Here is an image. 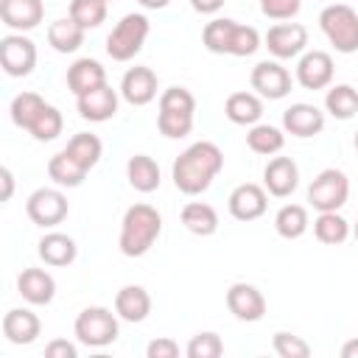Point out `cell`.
<instances>
[{
	"mask_svg": "<svg viewBox=\"0 0 358 358\" xmlns=\"http://www.w3.org/2000/svg\"><path fill=\"white\" fill-rule=\"evenodd\" d=\"M260 48V34L252 28V25H235V34H232V48H229V56H252L255 50Z\"/></svg>",
	"mask_w": 358,
	"mask_h": 358,
	"instance_id": "obj_41",
	"label": "cell"
},
{
	"mask_svg": "<svg viewBox=\"0 0 358 358\" xmlns=\"http://www.w3.org/2000/svg\"><path fill=\"white\" fill-rule=\"evenodd\" d=\"M246 145L255 151V154H263V157H271L277 151H282L285 145V134L277 129V126H268V123H255L246 134Z\"/></svg>",
	"mask_w": 358,
	"mask_h": 358,
	"instance_id": "obj_35",
	"label": "cell"
},
{
	"mask_svg": "<svg viewBox=\"0 0 358 358\" xmlns=\"http://www.w3.org/2000/svg\"><path fill=\"white\" fill-rule=\"evenodd\" d=\"M282 129L294 137H316L324 129V112L313 103H291L282 112Z\"/></svg>",
	"mask_w": 358,
	"mask_h": 358,
	"instance_id": "obj_19",
	"label": "cell"
},
{
	"mask_svg": "<svg viewBox=\"0 0 358 358\" xmlns=\"http://www.w3.org/2000/svg\"><path fill=\"white\" fill-rule=\"evenodd\" d=\"M159 232H162V215L157 213V207L140 201V204H131L123 213L117 246L126 257H143L154 246Z\"/></svg>",
	"mask_w": 358,
	"mask_h": 358,
	"instance_id": "obj_2",
	"label": "cell"
},
{
	"mask_svg": "<svg viewBox=\"0 0 358 358\" xmlns=\"http://www.w3.org/2000/svg\"><path fill=\"white\" fill-rule=\"evenodd\" d=\"M227 308L238 322H260L266 316V296L252 282H232L227 291Z\"/></svg>",
	"mask_w": 358,
	"mask_h": 358,
	"instance_id": "obj_12",
	"label": "cell"
},
{
	"mask_svg": "<svg viewBox=\"0 0 358 358\" xmlns=\"http://www.w3.org/2000/svg\"><path fill=\"white\" fill-rule=\"evenodd\" d=\"M17 291L28 305H50L56 296V280L45 268H22L17 277Z\"/></svg>",
	"mask_w": 358,
	"mask_h": 358,
	"instance_id": "obj_20",
	"label": "cell"
},
{
	"mask_svg": "<svg viewBox=\"0 0 358 358\" xmlns=\"http://www.w3.org/2000/svg\"><path fill=\"white\" fill-rule=\"evenodd\" d=\"M271 347L280 358H308L310 355V344L294 333H285V330H277L274 338H271Z\"/></svg>",
	"mask_w": 358,
	"mask_h": 358,
	"instance_id": "obj_40",
	"label": "cell"
},
{
	"mask_svg": "<svg viewBox=\"0 0 358 358\" xmlns=\"http://www.w3.org/2000/svg\"><path fill=\"white\" fill-rule=\"evenodd\" d=\"M324 109L336 117V120H350L358 112V90L350 84H336L327 90L324 95Z\"/></svg>",
	"mask_w": 358,
	"mask_h": 358,
	"instance_id": "obj_33",
	"label": "cell"
},
{
	"mask_svg": "<svg viewBox=\"0 0 358 358\" xmlns=\"http://www.w3.org/2000/svg\"><path fill=\"white\" fill-rule=\"evenodd\" d=\"M42 17H45L42 0H0V20L17 34L36 28Z\"/></svg>",
	"mask_w": 358,
	"mask_h": 358,
	"instance_id": "obj_18",
	"label": "cell"
},
{
	"mask_svg": "<svg viewBox=\"0 0 358 358\" xmlns=\"http://www.w3.org/2000/svg\"><path fill=\"white\" fill-rule=\"evenodd\" d=\"M221 168H224L221 148L210 140H199V143L187 145L173 159L171 179H173L176 190H182L185 196H199L213 185V179L221 173Z\"/></svg>",
	"mask_w": 358,
	"mask_h": 358,
	"instance_id": "obj_1",
	"label": "cell"
},
{
	"mask_svg": "<svg viewBox=\"0 0 358 358\" xmlns=\"http://www.w3.org/2000/svg\"><path fill=\"white\" fill-rule=\"evenodd\" d=\"M64 151H67L76 162H81V165L90 171V168L98 165V159H101V154H103V143H101L95 134H90V131H78V134H73V137L67 140Z\"/></svg>",
	"mask_w": 358,
	"mask_h": 358,
	"instance_id": "obj_34",
	"label": "cell"
},
{
	"mask_svg": "<svg viewBox=\"0 0 358 358\" xmlns=\"http://www.w3.org/2000/svg\"><path fill=\"white\" fill-rule=\"evenodd\" d=\"M224 115L235 126H255L263 115V101L255 92H232L224 103Z\"/></svg>",
	"mask_w": 358,
	"mask_h": 358,
	"instance_id": "obj_27",
	"label": "cell"
},
{
	"mask_svg": "<svg viewBox=\"0 0 358 358\" xmlns=\"http://www.w3.org/2000/svg\"><path fill=\"white\" fill-rule=\"evenodd\" d=\"M227 207H229V215L235 221H255L266 213L268 207V196H266V187L255 185V182H243L238 185L229 199H227Z\"/></svg>",
	"mask_w": 358,
	"mask_h": 358,
	"instance_id": "obj_13",
	"label": "cell"
},
{
	"mask_svg": "<svg viewBox=\"0 0 358 358\" xmlns=\"http://www.w3.org/2000/svg\"><path fill=\"white\" fill-rule=\"evenodd\" d=\"M299 185V168L291 157H274L268 159V165L263 168V187L268 196L285 199L296 190Z\"/></svg>",
	"mask_w": 358,
	"mask_h": 358,
	"instance_id": "obj_16",
	"label": "cell"
},
{
	"mask_svg": "<svg viewBox=\"0 0 358 358\" xmlns=\"http://www.w3.org/2000/svg\"><path fill=\"white\" fill-rule=\"evenodd\" d=\"M350 199V179L338 168H324L308 187V201L319 213H333L341 210Z\"/></svg>",
	"mask_w": 358,
	"mask_h": 358,
	"instance_id": "obj_7",
	"label": "cell"
},
{
	"mask_svg": "<svg viewBox=\"0 0 358 358\" xmlns=\"http://www.w3.org/2000/svg\"><path fill=\"white\" fill-rule=\"evenodd\" d=\"M185 352H187V358H218V355L224 352V341L218 338V333L201 330V333H196V336L187 341Z\"/></svg>",
	"mask_w": 358,
	"mask_h": 358,
	"instance_id": "obj_39",
	"label": "cell"
},
{
	"mask_svg": "<svg viewBox=\"0 0 358 358\" xmlns=\"http://www.w3.org/2000/svg\"><path fill=\"white\" fill-rule=\"evenodd\" d=\"M341 358H358V338H350L341 344Z\"/></svg>",
	"mask_w": 358,
	"mask_h": 358,
	"instance_id": "obj_47",
	"label": "cell"
},
{
	"mask_svg": "<svg viewBox=\"0 0 358 358\" xmlns=\"http://www.w3.org/2000/svg\"><path fill=\"white\" fill-rule=\"evenodd\" d=\"M145 355L148 358H176L179 355V344L173 338H168V336H159L145 347Z\"/></svg>",
	"mask_w": 358,
	"mask_h": 358,
	"instance_id": "obj_43",
	"label": "cell"
},
{
	"mask_svg": "<svg viewBox=\"0 0 358 358\" xmlns=\"http://www.w3.org/2000/svg\"><path fill=\"white\" fill-rule=\"evenodd\" d=\"M319 28L338 53H355L358 50V14L347 3H333V6L322 8Z\"/></svg>",
	"mask_w": 358,
	"mask_h": 358,
	"instance_id": "obj_4",
	"label": "cell"
},
{
	"mask_svg": "<svg viewBox=\"0 0 358 358\" xmlns=\"http://www.w3.org/2000/svg\"><path fill=\"white\" fill-rule=\"evenodd\" d=\"M106 3H109V0H106Z\"/></svg>",
	"mask_w": 358,
	"mask_h": 358,
	"instance_id": "obj_51",
	"label": "cell"
},
{
	"mask_svg": "<svg viewBox=\"0 0 358 358\" xmlns=\"http://www.w3.org/2000/svg\"><path fill=\"white\" fill-rule=\"evenodd\" d=\"M0 64L11 78H25L36 67V45L22 34H8L0 39Z\"/></svg>",
	"mask_w": 358,
	"mask_h": 358,
	"instance_id": "obj_9",
	"label": "cell"
},
{
	"mask_svg": "<svg viewBox=\"0 0 358 358\" xmlns=\"http://www.w3.org/2000/svg\"><path fill=\"white\" fill-rule=\"evenodd\" d=\"M196 115V98L185 87H168L159 95V112H157V129L168 140L187 137L193 129Z\"/></svg>",
	"mask_w": 358,
	"mask_h": 358,
	"instance_id": "obj_3",
	"label": "cell"
},
{
	"mask_svg": "<svg viewBox=\"0 0 358 358\" xmlns=\"http://www.w3.org/2000/svg\"><path fill=\"white\" fill-rule=\"evenodd\" d=\"M115 313L123 322H131V324L145 322L148 313H151V296H148V291L143 285H123L115 294Z\"/></svg>",
	"mask_w": 358,
	"mask_h": 358,
	"instance_id": "obj_22",
	"label": "cell"
},
{
	"mask_svg": "<svg viewBox=\"0 0 358 358\" xmlns=\"http://www.w3.org/2000/svg\"><path fill=\"white\" fill-rule=\"evenodd\" d=\"M62 126H64L62 112H59L53 103H45V106L39 109V115L34 117V123L28 126V134H31L34 140H39V143H50V140H56V137L62 134Z\"/></svg>",
	"mask_w": 358,
	"mask_h": 358,
	"instance_id": "obj_36",
	"label": "cell"
},
{
	"mask_svg": "<svg viewBox=\"0 0 358 358\" xmlns=\"http://www.w3.org/2000/svg\"><path fill=\"white\" fill-rule=\"evenodd\" d=\"M25 213L36 227L50 229V227H56L67 218L70 204H67V196L59 187H36L25 201Z\"/></svg>",
	"mask_w": 358,
	"mask_h": 358,
	"instance_id": "obj_8",
	"label": "cell"
},
{
	"mask_svg": "<svg viewBox=\"0 0 358 358\" xmlns=\"http://www.w3.org/2000/svg\"><path fill=\"white\" fill-rule=\"evenodd\" d=\"M42 333V322L34 310L28 308H11L6 316H3V336L11 341V344H34L36 336Z\"/></svg>",
	"mask_w": 358,
	"mask_h": 358,
	"instance_id": "obj_21",
	"label": "cell"
},
{
	"mask_svg": "<svg viewBox=\"0 0 358 358\" xmlns=\"http://www.w3.org/2000/svg\"><path fill=\"white\" fill-rule=\"evenodd\" d=\"M126 179L137 193H154L159 187V165L148 154H134L126 162Z\"/></svg>",
	"mask_w": 358,
	"mask_h": 358,
	"instance_id": "obj_25",
	"label": "cell"
},
{
	"mask_svg": "<svg viewBox=\"0 0 358 358\" xmlns=\"http://www.w3.org/2000/svg\"><path fill=\"white\" fill-rule=\"evenodd\" d=\"M333 73H336L333 56L324 53V50H308L296 62V81L305 90H324V87H330Z\"/></svg>",
	"mask_w": 358,
	"mask_h": 358,
	"instance_id": "obj_14",
	"label": "cell"
},
{
	"mask_svg": "<svg viewBox=\"0 0 358 358\" xmlns=\"http://www.w3.org/2000/svg\"><path fill=\"white\" fill-rule=\"evenodd\" d=\"M73 333L84 347H109L120 333L117 313H112L103 305H90L76 316Z\"/></svg>",
	"mask_w": 358,
	"mask_h": 358,
	"instance_id": "obj_5",
	"label": "cell"
},
{
	"mask_svg": "<svg viewBox=\"0 0 358 358\" xmlns=\"http://www.w3.org/2000/svg\"><path fill=\"white\" fill-rule=\"evenodd\" d=\"M70 17L87 31L106 20V0H70Z\"/></svg>",
	"mask_w": 358,
	"mask_h": 358,
	"instance_id": "obj_38",
	"label": "cell"
},
{
	"mask_svg": "<svg viewBox=\"0 0 358 358\" xmlns=\"http://www.w3.org/2000/svg\"><path fill=\"white\" fill-rule=\"evenodd\" d=\"M101 84H106V70L101 67V62H95V59H78V62H73L67 67V90L76 98L84 95V92H90V90H95V87H101Z\"/></svg>",
	"mask_w": 358,
	"mask_h": 358,
	"instance_id": "obj_24",
	"label": "cell"
},
{
	"mask_svg": "<svg viewBox=\"0 0 358 358\" xmlns=\"http://www.w3.org/2000/svg\"><path fill=\"white\" fill-rule=\"evenodd\" d=\"M45 355H48V358H76L78 350H76V344H70L67 338H53V341L45 344Z\"/></svg>",
	"mask_w": 358,
	"mask_h": 358,
	"instance_id": "obj_44",
	"label": "cell"
},
{
	"mask_svg": "<svg viewBox=\"0 0 358 358\" xmlns=\"http://www.w3.org/2000/svg\"><path fill=\"white\" fill-rule=\"evenodd\" d=\"M39 257L45 260V266H53V268H62V266H70L76 257H78V246L70 235L64 232H45L39 238Z\"/></svg>",
	"mask_w": 358,
	"mask_h": 358,
	"instance_id": "obj_23",
	"label": "cell"
},
{
	"mask_svg": "<svg viewBox=\"0 0 358 358\" xmlns=\"http://www.w3.org/2000/svg\"><path fill=\"white\" fill-rule=\"evenodd\" d=\"M235 20H229V17H215V20H210L207 25H204V31H201V42H204V48L210 50V53H227L229 56V48H232V34H235Z\"/></svg>",
	"mask_w": 358,
	"mask_h": 358,
	"instance_id": "obj_32",
	"label": "cell"
},
{
	"mask_svg": "<svg viewBox=\"0 0 358 358\" xmlns=\"http://www.w3.org/2000/svg\"><path fill=\"white\" fill-rule=\"evenodd\" d=\"M120 95L131 106H145L157 98V73L151 67H129L120 78Z\"/></svg>",
	"mask_w": 358,
	"mask_h": 358,
	"instance_id": "obj_15",
	"label": "cell"
},
{
	"mask_svg": "<svg viewBox=\"0 0 358 358\" xmlns=\"http://www.w3.org/2000/svg\"><path fill=\"white\" fill-rule=\"evenodd\" d=\"M151 25H148V17L145 14H126L120 17V22L112 28V34L106 36V53L115 59V62H129L134 59L143 45H145V36H148Z\"/></svg>",
	"mask_w": 358,
	"mask_h": 358,
	"instance_id": "obj_6",
	"label": "cell"
},
{
	"mask_svg": "<svg viewBox=\"0 0 358 358\" xmlns=\"http://www.w3.org/2000/svg\"><path fill=\"white\" fill-rule=\"evenodd\" d=\"M48 45H50L56 53H76V50L84 45V28H81L73 17L53 20V22L48 25Z\"/></svg>",
	"mask_w": 358,
	"mask_h": 358,
	"instance_id": "obj_26",
	"label": "cell"
},
{
	"mask_svg": "<svg viewBox=\"0 0 358 358\" xmlns=\"http://www.w3.org/2000/svg\"><path fill=\"white\" fill-rule=\"evenodd\" d=\"M352 238H355V241H358V221H355V224H352Z\"/></svg>",
	"mask_w": 358,
	"mask_h": 358,
	"instance_id": "obj_49",
	"label": "cell"
},
{
	"mask_svg": "<svg viewBox=\"0 0 358 358\" xmlns=\"http://www.w3.org/2000/svg\"><path fill=\"white\" fill-rule=\"evenodd\" d=\"M143 8H151V11H159V8H165L171 0H137Z\"/></svg>",
	"mask_w": 358,
	"mask_h": 358,
	"instance_id": "obj_48",
	"label": "cell"
},
{
	"mask_svg": "<svg viewBox=\"0 0 358 358\" xmlns=\"http://www.w3.org/2000/svg\"><path fill=\"white\" fill-rule=\"evenodd\" d=\"M350 221L344 218V215H338V210H333V213H319L316 215V221H313V235H316V241H322V243H327V246H338V243H344L347 238H350Z\"/></svg>",
	"mask_w": 358,
	"mask_h": 358,
	"instance_id": "obj_31",
	"label": "cell"
},
{
	"mask_svg": "<svg viewBox=\"0 0 358 358\" xmlns=\"http://www.w3.org/2000/svg\"><path fill=\"white\" fill-rule=\"evenodd\" d=\"M302 0H260V11L268 20H291L294 14H299Z\"/></svg>",
	"mask_w": 358,
	"mask_h": 358,
	"instance_id": "obj_42",
	"label": "cell"
},
{
	"mask_svg": "<svg viewBox=\"0 0 358 358\" xmlns=\"http://www.w3.org/2000/svg\"><path fill=\"white\" fill-rule=\"evenodd\" d=\"M179 218H182V224H185L187 232L201 235V238L215 235V229H218V213L207 201H187L182 207V215Z\"/></svg>",
	"mask_w": 358,
	"mask_h": 358,
	"instance_id": "obj_28",
	"label": "cell"
},
{
	"mask_svg": "<svg viewBox=\"0 0 358 358\" xmlns=\"http://www.w3.org/2000/svg\"><path fill=\"white\" fill-rule=\"evenodd\" d=\"M308 210L302 204H282L274 215V229L285 241H296L308 232Z\"/></svg>",
	"mask_w": 358,
	"mask_h": 358,
	"instance_id": "obj_30",
	"label": "cell"
},
{
	"mask_svg": "<svg viewBox=\"0 0 358 358\" xmlns=\"http://www.w3.org/2000/svg\"><path fill=\"white\" fill-rule=\"evenodd\" d=\"M0 179H3V201H8L11 193H14V176H11V171L6 165L0 168Z\"/></svg>",
	"mask_w": 358,
	"mask_h": 358,
	"instance_id": "obj_46",
	"label": "cell"
},
{
	"mask_svg": "<svg viewBox=\"0 0 358 358\" xmlns=\"http://www.w3.org/2000/svg\"><path fill=\"white\" fill-rule=\"evenodd\" d=\"M76 106H78V115L90 123H103L109 117H115L117 112V92L109 87V84H101L84 95L76 98Z\"/></svg>",
	"mask_w": 358,
	"mask_h": 358,
	"instance_id": "obj_17",
	"label": "cell"
},
{
	"mask_svg": "<svg viewBox=\"0 0 358 358\" xmlns=\"http://www.w3.org/2000/svg\"><path fill=\"white\" fill-rule=\"evenodd\" d=\"M48 176L59 185V187H78L87 176V168L81 162H76L64 148L59 154H53L48 159Z\"/></svg>",
	"mask_w": 358,
	"mask_h": 358,
	"instance_id": "obj_29",
	"label": "cell"
},
{
	"mask_svg": "<svg viewBox=\"0 0 358 358\" xmlns=\"http://www.w3.org/2000/svg\"><path fill=\"white\" fill-rule=\"evenodd\" d=\"M355 151H358V131H355Z\"/></svg>",
	"mask_w": 358,
	"mask_h": 358,
	"instance_id": "obj_50",
	"label": "cell"
},
{
	"mask_svg": "<svg viewBox=\"0 0 358 358\" xmlns=\"http://www.w3.org/2000/svg\"><path fill=\"white\" fill-rule=\"evenodd\" d=\"M252 90L260 98L268 101H280L291 92V73L277 62V59H263L252 67Z\"/></svg>",
	"mask_w": 358,
	"mask_h": 358,
	"instance_id": "obj_11",
	"label": "cell"
},
{
	"mask_svg": "<svg viewBox=\"0 0 358 358\" xmlns=\"http://www.w3.org/2000/svg\"><path fill=\"white\" fill-rule=\"evenodd\" d=\"M42 106H45V98L36 95V92H20V95H14V101H11V106H8L11 123H14L17 129H25V131H28V126L34 123V117L39 115Z\"/></svg>",
	"mask_w": 358,
	"mask_h": 358,
	"instance_id": "obj_37",
	"label": "cell"
},
{
	"mask_svg": "<svg viewBox=\"0 0 358 358\" xmlns=\"http://www.w3.org/2000/svg\"><path fill=\"white\" fill-rule=\"evenodd\" d=\"M190 6H193V11H199V14H215V11L224 6V0H190Z\"/></svg>",
	"mask_w": 358,
	"mask_h": 358,
	"instance_id": "obj_45",
	"label": "cell"
},
{
	"mask_svg": "<svg viewBox=\"0 0 358 358\" xmlns=\"http://www.w3.org/2000/svg\"><path fill=\"white\" fill-rule=\"evenodd\" d=\"M266 48L277 62L296 59L308 48V28L299 22H277L266 31Z\"/></svg>",
	"mask_w": 358,
	"mask_h": 358,
	"instance_id": "obj_10",
	"label": "cell"
}]
</instances>
